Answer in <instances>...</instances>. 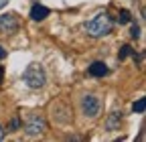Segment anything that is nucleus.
I'll list each match as a JSON object with an SVG mask.
<instances>
[{
    "mask_svg": "<svg viewBox=\"0 0 146 142\" xmlns=\"http://www.w3.org/2000/svg\"><path fill=\"white\" fill-rule=\"evenodd\" d=\"M49 8L47 6H43V4H35L33 8H31V19L33 21H45L47 16H49Z\"/></svg>",
    "mask_w": 146,
    "mask_h": 142,
    "instance_id": "obj_7",
    "label": "nucleus"
},
{
    "mask_svg": "<svg viewBox=\"0 0 146 142\" xmlns=\"http://www.w3.org/2000/svg\"><path fill=\"white\" fill-rule=\"evenodd\" d=\"M2 75H4V69L0 67V83H2Z\"/></svg>",
    "mask_w": 146,
    "mask_h": 142,
    "instance_id": "obj_16",
    "label": "nucleus"
},
{
    "mask_svg": "<svg viewBox=\"0 0 146 142\" xmlns=\"http://www.w3.org/2000/svg\"><path fill=\"white\" fill-rule=\"evenodd\" d=\"M81 112L85 118H98L102 112V102L96 96H83L81 100Z\"/></svg>",
    "mask_w": 146,
    "mask_h": 142,
    "instance_id": "obj_3",
    "label": "nucleus"
},
{
    "mask_svg": "<svg viewBox=\"0 0 146 142\" xmlns=\"http://www.w3.org/2000/svg\"><path fill=\"white\" fill-rule=\"evenodd\" d=\"M87 73L91 77H104V75H108V65L104 61H94L87 67Z\"/></svg>",
    "mask_w": 146,
    "mask_h": 142,
    "instance_id": "obj_6",
    "label": "nucleus"
},
{
    "mask_svg": "<svg viewBox=\"0 0 146 142\" xmlns=\"http://www.w3.org/2000/svg\"><path fill=\"white\" fill-rule=\"evenodd\" d=\"M130 55H134V49H132L130 45H124V47H122V51L118 53V59H120V61H124L126 57H130Z\"/></svg>",
    "mask_w": 146,
    "mask_h": 142,
    "instance_id": "obj_9",
    "label": "nucleus"
},
{
    "mask_svg": "<svg viewBox=\"0 0 146 142\" xmlns=\"http://www.w3.org/2000/svg\"><path fill=\"white\" fill-rule=\"evenodd\" d=\"M0 31L8 33V35H12V33L18 31V19H16L14 12H6V14L0 16Z\"/></svg>",
    "mask_w": 146,
    "mask_h": 142,
    "instance_id": "obj_5",
    "label": "nucleus"
},
{
    "mask_svg": "<svg viewBox=\"0 0 146 142\" xmlns=\"http://www.w3.org/2000/svg\"><path fill=\"white\" fill-rule=\"evenodd\" d=\"M130 35H132L134 39H138V37H140V27H138V25H134V27H132V33H130Z\"/></svg>",
    "mask_w": 146,
    "mask_h": 142,
    "instance_id": "obj_12",
    "label": "nucleus"
},
{
    "mask_svg": "<svg viewBox=\"0 0 146 142\" xmlns=\"http://www.w3.org/2000/svg\"><path fill=\"white\" fill-rule=\"evenodd\" d=\"M132 110H134L136 114H144V110H146V100H144V98H140L138 102H134Z\"/></svg>",
    "mask_w": 146,
    "mask_h": 142,
    "instance_id": "obj_11",
    "label": "nucleus"
},
{
    "mask_svg": "<svg viewBox=\"0 0 146 142\" xmlns=\"http://www.w3.org/2000/svg\"><path fill=\"white\" fill-rule=\"evenodd\" d=\"M23 81L31 87V90H39V87H43L45 81H47V73H45L43 65L31 63V65L25 69V73H23Z\"/></svg>",
    "mask_w": 146,
    "mask_h": 142,
    "instance_id": "obj_2",
    "label": "nucleus"
},
{
    "mask_svg": "<svg viewBox=\"0 0 146 142\" xmlns=\"http://www.w3.org/2000/svg\"><path fill=\"white\" fill-rule=\"evenodd\" d=\"M45 128H47V122L41 114H29L27 116V120H25V132L27 134H31V136L41 134V132H45Z\"/></svg>",
    "mask_w": 146,
    "mask_h": 142,
    "instance_id": "obj_4",
    "label": "nucleus"
},
{
    "mask_svg": "<svg viewBox=\"0 0 146 142\" xmlns=\"http://www.w3.org/2000/svg\"><path fill=\"white\" fill-rule=\"evenodd\" d=\"M4 57H6V53H4V49H2V47H0V59H4Z\"/></svg>",
    "mask_w": 146,
    "mask_h": 142,
    "instance_id": "obj_14",
    "label": "nucleus"
},
{
    "mask_svg": "<svg viewBox=\"0 0 146 142\" xmlns=\"http://www.w3.org/2000/svg\"><path fill=\"white\" fill-rule=\"evenodd\" d=\"M83 29H85V33L89 35V37L100 39V37H106V35L112 33V29H114V19H112L108 12H100V14H96L91 21H87V23L83 25Z\"/></svg>",
    "mask_w": 146,
    "mask_h": 142,
    "instance_id": "obj_1",
    "label": "nucleus"
},
{
    "mask_svg": "<svg viewBox=\"0 0 146 142\" xmlns=\"http://www.w3.org/2000/svg\"><path fill=\"white\" fill-rule=\"evenodd\" d=\"M16 128H18V120L14 118V120H12V124H10V130H16Z\"/></svg>",
    "mask_w": 146,
    "mask_h": 142,
    "instance_id": "obj_13",
    "label": "nucleus"
},
{
    "mask_svg": "<svg viewBox=\"0 0 146 142\" xmlns=\"http://www.w3.org/2000/svg\"><path fill=\"white\" fill-rule=\"evenodd\" d=\"M120 120H122V112H112L110 118H108V122H106L108 130H118L120 128Z\"/></svg>",
    "mask_w": 146,
    "mask_h": 142,
    "instance_id": "obj_8",
    "label": "nucleus"
},
{
    "mask_svg": "<svg viewBox=\"0 0 146 142\" xmlns=\"http://www.w3.org/2000/svg\"><path fill=\"white\" fill-rule=\"evenodd\" d=\"M6 4H8V0H0V8H4Z\"/></svg>",
    "mask_w": 146,
    "mask_h": 142,
    "instance_id": "obj_15",
    "label": "nucleus"
},
{
    "mask_svg": "<svg viewBox=\"0 0 146 142\" xmlns=\"http://www.w3.org/2000/svg\"><path fill=\"white\" fill-rule=\"evenodd\" d=\"M4 138V130H2V126H0V140Z\"/></svg>",
    "mask_w": 146,
    "mask_h": 142,
    "instance_id": "obj_17",
    "label": "nucleus"
},
{
    "mask_svg": "<svg viewBox=\"0 0 146 142\" xmlns=\"http://www.w3.org/2000/svg\"><path fill=\"white\" fill-rule=\"evenodd\" d=\"M132 21V16H130V10H120V14H118V23L120 25H128V23H130Z\"/></svg>",
    "mask_w": 146,
    "mask_h": 142,
    "instance_id": "obj_10",
    "label": "nucleus"
}]
</instances>
